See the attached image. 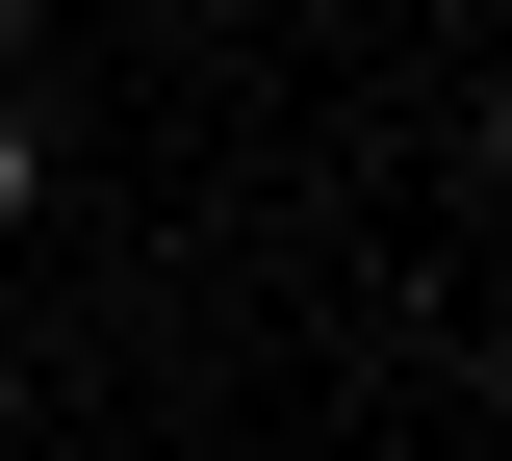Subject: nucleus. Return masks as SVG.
<instances>
[{
	"label": "nucleus",
	"instance_id": "nucleus-3",
	"mask_svg": "<svg viewBox=\"0 0 512 461\" xmlns=\"http://www.w3.org/2000/svg\"><path fill=\"white\" fill-rule=\"evenodd\" d=\"M0 52H26V0H0Z\"/></svg>",
	"mask_w": 512,
	"mask_h": 461
},
{
	"label": "nucleus",
	"instance_id": "nucleus-2",
	"mask_svg": "<svg viewBox=\"0 0 512 461\" xmlns=\"http://www.w3.org/2000/svg\"><path fill=\"white\" fill-rule=\"evenodd\" d=\"M0 436H26V359H0Z\"/></svg>",
	"mask_w": 512,
	"mask_h": 461
},
{
	"label": "nucleus",
	"instance_id": "nucleus-1",
	"mask_svg": "<svg viewBox=\"0 0 512 461\" xmlns=\"http://www.w3.org/2000/svg\"><path fill=\"white\" fill-rule=\"evenodd\" d=\"M0 231H26V129H0Z\"/></svg>",
	"mask_w": 512,
	"mask_h": 461
}]
</instances>
